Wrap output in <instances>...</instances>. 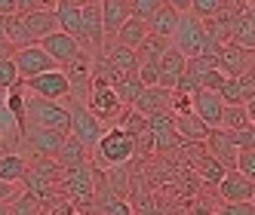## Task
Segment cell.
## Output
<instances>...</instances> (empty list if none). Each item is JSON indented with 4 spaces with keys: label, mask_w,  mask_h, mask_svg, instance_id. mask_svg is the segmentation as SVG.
Listing matches in <instances>:
<instances>
[{
    "label": "cell",
    "mask_w": 255,
    "mask_h": 215,
    "mask_svg": "<svg viewBox=\"0 0 255 215\" xmlns=\"http://www.w3.org/2000/svg\"><path fill=\"white\" fill-rule=\"evenodd\" d=\"M255 56L246 49H240L237 43H222L218 46V71L228 77V80H237V77H243L249 74V71H255Z\"/></svg>",
    "instance_id": "8fae6325"
},
{
    "label": "cell",
    "mask_w": 255,
    "mask_h": 215,
    "mask_svg": "<svg viewBox=\"0 0 255 215\" xmlns=\"http://www.w3.org/2000/svg\"><path fill=\"white\" fill-rule=\"evenodd\" d=\"M185 71H188V59L181 56L175 46H169L166 56L160 59V80H157V86L166 89V93H175L178 83L185 80Z\"/></svg>",
    "instance_id": "2e32d148"
},
{
    "label": "cell",
    "mask_w": 255,
    "mask_h": 215,
    "mask_svg": "<svg viewBox=\"0 0 255 215\" xmlns=\"http://www.w3.org/2000/svg\"><path fill=\"white\" fill-rule=\"evenodd\" d=\"M138 80L144 86H157V80H160V62H144L138 68Z\"/></svg>",
    "instance_id": "ee69618b"
},
{
    "label": "cell",
    "mask_w": 255,
    "mask_h": 215,
    "mask_svg": "<svg viewBox=\"0 0 255 215\" xmlns=\"http://www.w3.org/2000/svg\"><path fill=\"white\" fill-rule=\"evenodd\" d=\"M59 191L71 200V206H93L96 200V169L93 166H77V169H65Z\"/></svg>",
    "instance_id": "277c9868"
},
{
    "label": "cell",
    "mask_w": 255,
    "mask_h": 215,
    "mask_svg": "<svg viewBox=\"0 0 255 215\" xmlns=\"http://www.w3.org/2000/svg\"><path fill=\"white\" fill-rule=\"evenodd\" d=\"M148 129H151V141H154V151H169L175 145H181L178 138V126H175V114H157L148 120Z\"/></svg>",
    "instance_id": "ac0fdd59"
},
{
    "label": "cell",
    "mask_w": 255,
    "mask_h": 215,
    "mask_svg": "<svg viewBox=\"0 0 255 215\" xmlns=\"http://www.w3.org/2000/svg\"><path fill=\"white\" fill-rule=\"evenodd\" d=\"M172 43L169 40H163V37H154V34H151V37L148 40H144L135 52H138V62L144 65V62H160L163 56H166V49H169Z\"/></svg>",
    "instance_id": "e575fe53"
},
{
    "label": "cell",
    "mask_w": 255,
    "mask_h": 215,
    "mask_svg": "<svg viewBox=\"0 0 255 215\" xmlns=\"http://www.w3.org/2000/svg\"><path fill=\"white\" fill-rule=\"evenodd\" d=\"M135 212H138V215H169L166 209L157 206V203H138V206H135Z\"/></svg>",
    "instance_id": "681fc988"
},
{
    "label": "cell",
    "mask_w": 255,
    "mask_h": 215,
    "mask_svg": "<svg viewBox=\"0 0 255 215\" xmlns=\"http://www.w3.org/2000/svg\"><path fill=\"white\" fill-rule=\"evenodd\" d=\"M22 83V77H19V71H15V62L9 59V62H0V89L3 93H9V89H15Z\"/></svg>",
    "instance_id": "ab89813d"
},
{
    "label": "cell",
    "mask_w": 255,
    "mask_h": 215,
    "mask_svg": "<svg viewBox=\"0 0 255 215\" xmlns=\"http://www.w3.org/2000/svg\"><path fill=\"white\" fill-rule=\"evenodd\" d=\"M6 111L15 120L19 132L25 135V129H28V93H25V83H19L15 89H9V93H6Z\"/></svg>",
    "instance_id": "4316f807"
},
{
    "label": "cell",
    "mask_w": 255,
    "mask_h": 215,
    "mask_svg": "<svg viewBox=\"0 0 255 215\" xmlns=\"http://www.w3.org/2000/svg\"><path fill=\"white\" fill-rule=\"evenodd\" d=\"M86 108L93 111V117L102 123V120H120V114L126 111V105L120 102L117 89L108 86L102 80L93 77V86H89V99H86Z\"/></svg>",
    "instance_id": "8992f818"
},
{
    "label": "cell",
    "mask_w": 255,
    "mask_h": 215,
    "mask_svg": "<svg viewBox=\"0 0 255 215\" xmlns=\"http://www.w3.org/2000/svg\"><path fill=\"white\" fill-rule=\"evenodd\" d=\"M234 135V145L240 151H255V126H246L240 132H231Z\"/></svg>",
    "instance_id": "f6af8a7d"
},
{
    "label": "cell",
    "mask_w": 255,
    "mask_h": 215,
    "mask_svg": "<svg viewBox=\"0 0 255 215\" xmlns=\"http://www.w3.org/2000/svg\"><path fill=\"white\" fill-rule=\"evenodd\" d=\"M218 197L225 203H252L255 200V182H249L246 175L231 169V172H225L222 185H218Z\"/></svg>",
    "instance_id": "e0dca14e"
},
{
    "label": "cell",
    "mask_w": 255,
    "mask_h": 215,
    "mask_svg": "<svg viewBox=\"0 0 255 215\" xmlns=\"http://www.w3.org/2000/svg\"><path fill=\"white\" fill-rule=\"evenodd\" d=\"M160 6H163V0H129V15L144 25H151L154 15L160 12Z\"/></svg>",
    "instance_id": "d590c367"
},
{
    "label": "cell",
    "mask_w": 255,
    "mask_h": 215,
    "mask_svg": "<svg viewBox=\"0 0 255 215\" xmlns=\"http://www.w3.org/2000/svg\"><path fill=\"white\" fill-rule=\"evenodd\" d=\"M0 43H6V31H3V22H0Z\"/></svg>",
    "instance_id": "db71d44e"
},
{
    "label": "cell",
    "mask_w": 255,
    "mask_h": 215,
    "mask_svg": "<svg viewBox=\"0 0 255 215\" xmlns=\"http://www.w3.org/2000/svg\"><path fill=\"white\" fill-rule=\"evenodd\" d=\"M6 15H15V0H0V19Z\"/></svg>",
    "instance_id": "f907efd6"
},
{
    "label": "cell",
    "mask_w": 255,
    "mask_h": 215,
    "mask_svg": "<svg viewBox=\"0 0 255 215\" xmlns=\"http://www.w3.org/2000/svg\"><path fill=\"white\" fill-rule=\"evenodd\" d=\"M28 172V160L22 154H0V182H6V185H19L22 178Z\"/></svg>",
    "instance_id": "83f0119b"
},
{
    "label": "cell",
    "mask_w": 255,
    "mask_h": 215,
    "mask_svg": "<svg viewBox=\"0 0 255 215\" xmlns=\"http://www.w3.org/2000/svg\"><path fill=\"white\" fill-rule=\"evenodd\" d=\"M243 15H246L249 22H255V0H246V12Z\"/></svg>",
    "instance_id": "816d5d0a"
},
{
    "label": "cell",
    "mask_w": 255,
    "mask_h": 215,
    "mask_svg": "<svg viewBox=\"0 0 255 215\" xmlns=\"http://www.w3.org/2000/svg\"><path fill=\"white\" fill-rule=\"evenodd\" d=\"M40 46H43V52L56 62L59 68H68L71 62H74L80 52H86L74 37H68V34H62V31H56V34H49L46 40H40Z\"/></svg>",
    "instance_id": "9a60e30c"
},
{
    "label": "cell",
    "mask_w": 255,
    "mask_h": 215,
    "mask_svg": "<svg viewBox=\"0 0 255 215\" xmlns=\"http://www.w3.org/2000/svg\"><path fill=\"white\" fill-rule=\"evenodd\" d=\"M169 111H172L175 117H188V114H194V96H191V93H178V89H175Z\"/></svg>",
    "instance_id": "60d3db41"
},
{
    "label": "cell",
    "mask_w": 255,
    "mask_h": 215,
    "mask_svg": "<svg viewBox=\"0 0 255 215\" xmlns=\"http://www.w3.org/2000/svg\"><path fill=\"white\" fill-rule=\"evenodd\" d=\"M56 163H59L62 172H65V169L86 166V163H89V148L80 145L74 135H68V138H65V145H62V151H59V157H56Z\"/></svg>",
    "instance_id": "484cf974"
},
{
    "label": "cell",
    "mask_w": 255,
    "mask_h": 215,
    "mask_svg": "<svg viewBox=\"0 0 255 215\" xmlns=\"http://www.w3.org/2000/svg\"><path fill=\"white\" fill-rule=\"evenodd\" d=\"M52 12H56L59 31L74 37L83 46V3H77V0H52Z\"/></svg>",
    "instance_id": "7c38bea8"
},
{
    "label": "cell",
    "mask_w": 255,
    "mask_h": 215,
    "mask_svg": "<svg viewBox=\"0 0 255 215\" xmlns=\"http://www.w3.org/2000/svg\"><path fill=\"white\" fill-rule=\"evenodd\" d=\"M22 138H25V145L31 148V154H34V157L56 160L68 135H62V132H52V129H40V126H28Z\"/></svg>",
    "instance_id": "4fadbf2b"
},
{
    "label": "cell",
    "mask_w": 255,
    "mask_h": 215,
    "mask_svg": "<svg viewBox=\"0 0 255 215\" xmlns=\"http://www.w3.org/2000/svg\"><path fill=\"white\" fill-rule=\"evenodd\" d=\"M135 141L126 135L120 126H111V129H105L102 141L96 145V160L102 166H123V163H129V160L135 157Z\"/></svg>",
    "instance_id": "5b68a950"
},
{
    "label": "cell",
    "mask_w": 255,
    "mask_h": 215,
    "mask_svg": "<svg viewBox=\"0 0 255 215\" xmlns=\"http://www.w3.org/2000/svg\"><path fill=\"white\" fill-rule=\"evenodd\" d=\"M12 62H15V71H19V77H22V80H34V77L46 74V71H56V68H59V65H56V62H52L46 52H43V46H40V43L19 49Z\"/></svg>",
    "instance_id": "30bf717a"
},
{
    "label": "cell",
    "mask_w": 255,
    "mask_h": 215,
    "mask_svg": "<svg viewBox=\"0 0 255 215\" xmlns=\"http://www.w3.org/2000/svg\"><path fill=\"white\" fill-rule=\"evenodd\" d=\"M237 86H240V99H243V108L249 102H255V71H249V74L237 77Z\"/></svg>",
    "instance_id": "b9f144b4"
},
{
    "label": "cell",
    "mask_w": 255,
    "mask_h": 215,
    "mask_svg": "<svg viewBox=\"0 0 255 215\" xmlns=\"http://www.w3.org/2000/svg\"><path fill=\"white\" fill-rule=\"evenodd\" d=\"M28 126H40V129H52L71 135V114L68 105L62 102H46L37 96H28Z\"/></svg>",
    "instance_id": "7a4b0ae2"
},
{
    "label": "cell",
    "mask_w": 255,
    "mask_h": 215,
    "mask_svg": "<svg viewBox=\"0 0 255 215\" xmlns=\"http://www.w3.org/2000/svg\"><path fill=\"white\" fill-rule=\"evenodd\" d=\"M25 25H28V34L34 43L46 40L49 34L59 31V22H56V12H52V3H43L40 9H34L31 15H25Z\"/></svg>",
    "instance_id": "44dd1931"
},
{
    "label": "cell",
    "mask_w": 255,
    "mask_h": 215,
    "mask_svg": "<svg viewBox=\"0 0 255 215\" xmlns=\"http://www.w3.org/2000/svg\"><path fill=\"white\" fill-rule=\"evenodd\" d=\"M43 212V203L37 200V197H34V194H19V197H15V203L9 206V215H40Z\"/></svg>",
    "instance_id": "74e56055"
},
{
    "label": "cell",
    "mask_w": 255,
    "mask_h": 215,
    "mask_svg": "<svg viewBox=\"0 0 255 215\" xmlns=\"http://www.w3.org/2000/svg\"><path fill=\"white\" fill-rule=\"evenodd\" d=\"M215 215H255V203H225L215 209Z\"/></svg>",
    "instance_id": "bcb514c9"
},
{
    "label": "cell",
    "mask_w": 255,
    "mask_h": 215,
    "mask_svg": "<svg viewBox=\"0 0 255 215\" xmlns=\"http://www.w3.org/2000/svg\"><path fill=\"white\" fill-rule=\"evenodd\" d=\"M246 126H252V123H249V114H246V108H243V105H237V108H225L222 129H228V132H240V129H246Z\"/></svg>",
    "instance_id": "8d00e7d4"
},
{
    "label": "cell",
    "mask_w": 255,
    "mask_h": 215,
    "mask_svg": "<svg viewBox=\"0 0 255 215\" xmlns=\"http://www.w3.org/2000/svg\"><path fill=\"white\" fill-rule=\"evenodd\" d=\"M172 46H175L185 59H200L203 52H209V49L218 46V43L212 40V34L206 31V25L200 22V19H194V15L185 9V12L178 15V34H175Z\"/></svg>",
    "instance_id": "6da1fadb"
},
{
    "label": "cell",
    "mask_w": 255,
    "mask_h": 215,
    "mask_svg": "<svg viewBox=\"0 0 255 215\" xmlns=\"http://www.w3.org/2000/svg\"><path fill=\"white\" fill-rule=\"evenodd\" d=\"M178 9H175V3L172 0H163V6H160V12L154 15V22L148 25V31L154 34V37H163V40H175V34H178Z\"/></svg>",
    "instance_id": "cb8c5ba5"
},
{
    "label": "cell",
    "mask_w": 255,
    "mask_h": 215,
    "mask_svg": "<svg viewBox=\"0 0 255 215\" xmlns=\"http://www.w3.org/2000/svg\"><path fill=\"white\" fill-rule=\"evenodd\" d=\"M151 37V31H148V25L144 22H138V19H129L120 31H117V37H114V43H120V46H126V49H138L144 40Z\"/></svg>",
    "instance_id": "f546056e"
},
{
    "label": "cell",
    "mask_w": 255,
    "mask_h": 215,
    "mask_svg": "<svg viewBox=\"0 0 255 215\" xmlns=\"http://www.w3.org/2000/svg\"><path fill=\"white\" fill-rule=\"evenodd\" d=\"M68 114H71V135H74L80 145H86L89 151H93L102 141V135H105L102 123L93 117V111H89L86 105H77V102L68 105Z\"/></svg>",
    "instance_id": "52a82bcc"
},
{
    "label": "cell",
    "mask_w": 255,
    "mask_h": 215,
    "mask_svg": "<svg viewBox=\"0 0 255 215\" xmlns=\"http://www.w3.org/2000/svg\"><path fill=\"white\" fill-rule=\"evenodd\" d=\"M203 148H206V154L215 160V163L225 166V172L237 169V157H240V148L234 145V135H231L228 129H212Z\"/></svg>",
    "instance_id": "5bb4252c"
},
{
    "label": "cell",
    "mask_w": 255,
    "mask_h": 215,
    "mask_svg": "<svg viewBox=\"0 0 255 215\" xmlns=\"http://www.w3.org/2000/svg\"><path fill=\"white\" fill-rule=\"evenodd\" d=\"M237 172L246 175L249 182H255V151H240V157H237Z\"/></svg>",
    "instance_id": "7bdbcfd3"
},
{
    "label": "cell",
    "mask_w": 255,
    "mask_h": 215,
    "mask_svg": "<svg viewBox=\"0 0 255 215\" xmlns=\"http://www.w3.org/2000/svg\"><path fill=\"white\" fill-rule=\"evenodd\" d=\"M246 114H249V123L255 126V102H249V105H246Z\"/></svg>",
    "instance_id": "f5cc1de1"
},
{
    "label": "cell",
    "mask_w": 255,
    "mask_h": 215,
    "mask_svg": "<svg viewBox=\"0 0 255 215\" xmlns=\"http://www.w3.org/2000/svg\"><path fill=\"white\" fill-rule=\"evenodd\" d=\"M175 126H178V138L181 145H206L209 138V126L197 114H188V117H175Z\"/></svg>",
    "instance_id": "d4e9b609"
},
{
    "label": "cell",
    "mask_w": 255,
    "mask_h": 215,
    "mask_svg": "<svg viewBox=\"0 0 255 215\" xmlns=\"http://www.w3.org/2000/svg\"><path fill=\"white\" fill-rule=\"evenodd\" d=\"M15 197H19V188L0 182V206H6V200H15Z\"/></svg>",
    "instance_id": "c3c4849f"
},
{
    "label": "cell",
    "mask_w": 255,
    "mask_h": 215,
    "mask_svg": "<svg viewBox=\"0 0 255 215\" xmlns=\"http://www.w3.org/2000/svg\"><path fill=\"white\" fill-rule=\"evenodd\" d=\"M0 154H3V151H0Z\"/></svg>",
    "instance_id": "11a10c76"
},
{
    "label": "cell",
    "mask_w": 255,
    "mask_h": 215,
    "mask_svg": "<svg viewBox=\"0 0 255 215\" xmlns=\"http://www.w3.org/2000/svg\"><path fill=\"white\" fill-rule=\"evenodd\" d=\"M129 0H105L102 3V22H105V40L117 37V31L129 22Z\"/></svg>",
    "instance_id": "603a6c76"
},
{
    "label": "cell",
    "mask_w": 255,
    "mask_h": 215,
    "mask_svg": "<svg viewBox=\"0 0 255 215\" xmlns=\"http://www.w3.org/2000/svg\"><path fill=\"white\" fill-rule=\"evenodd\" d=\"M25 191L28 194H34L40 203H46L49 200V194L59 188V182H62V169H59V163L56 160H43V157H34L31 163H28V172H25Z\"/></svg>",
    "instance_id": "3957f363"
},
{
    "label": "cell",
    "mask_w": 255,
    "mask_h": 215,
    "mask_svg": "<svg viewBox=\"0 0 255 215\" xmlns=\"http://www.w3.org/2000/svg\"><path fill=\"white\" fill-rule=\"evenodd\" d=\"M0 22H3V31H6V43H12L15 52L25 49V46H34L28 25H25V15H6V19H0Z\"/></svg>",
    "instance_id": "f1b7e54d"
},
{
    "label": "cell",
    "mask_w": 255,
    "mask_h": 215,
    "mask_svg": "<svg viewBox=\"0 0 255 215\" xmlns=\"http://www.w3.org/2000/svg\"><path fill=\"white\" fill-rule=\"evenodd\" d=\"M169 105H172V93H166V89H160V86H144V93L132 102V111L141 114L144 120H151L157 114H166Z\"/></svg>",
    "instance_id": "ffe728a7"
},
{
    "label": "cell",
    "mask_w": 255,
    "mask_h": 215,
    "mask_svg": "<svg viewBox=\"0 0 255 215\" xmlns=\"http://www.w3.org/2000/svg\"><path fill=\"white\" fill-rule=\"evenodd\" d=\"M231 0H188V12L200 22H212L215 15H222L228 9Z\"/></svg>",
    "instance_id": "1f68e13d"
},
{
    "label": "cell",
    "mask_w": 255,
    "mask_h": 215,
    "mask_svg": "<svg viewBox=\"0 0 255 215\" xmlns=\"http://www.w3.org/2000/svg\"><path fill=\"white\" fill-rule=\"evenodd\" d=\"M194 114L206 123L209 129H222V117H225V102L218 93H206L197 89L194 93Z\"/></svg>",
    "instance_id": "d6986e66"
},
{
    "label": "cell",
    "mask_w": 255,
    "mask_h": 215,
    "mask_svg": "<svg viewBox=\"0 0 255 215\" xmlns=\"http://www.w3.org/2000/svg\"><path fill=\"white\" fill-rule=\"evenodd\" d=\"M225 83H228V77L222 74V71H218V68H209V71H203V74H200L197 89H206V93H218V96H222Z\"/></svg>",
    "instance_id": "f35d334b"
},
{
    "label": "cell",
    "mask_w": 255,
    "mask_h": 215,
    "mask_svg": "<svg viewBox=\"0 0 255 215\" xmlns=\"http://www.w3.org/2000/svg\"><path fill=\"white\" fill-rule=\"evenodd\" d=\"M25 89H28V96H37V99H46V102H65V99H71V86H68V77H65L62 68L46 71V74L28 80Z\"/></svg>",
    "instance_id": "9c48e42d"
},
{
    "label": "cell",
    "mask_w": 255,
    "mask_h": 215,
    "mask_svg": "<svg viewBox=\"0 0 255 215\" xmlns=\"http://www.w3.org/2000/svg\"><path fill=\"white\" fill-rule=\"evenodd\" d=\"M102 56L111 62V68L117 71L120 77H129V74H138V68H141V62H138V52L135 49H126V46H120V43H108L105 49H102Z\"/></svg>",
    "instance_id": "7402d4cb"
},
{
    "label": "cell",
    "mask_w": 255,
    "mask_h": 215,
    "mask_svg": "<svg viewBox=\"0 0 255 215\" xmlns=\"http://www.w3.org/2000/svg\"><path fill=\"white\" fill-rule=\"evenodd\" d=\"M99 203V212L102 215H132L135 209L129 206V200H123L120 194H114L111 188H105V194H96V200Z\"/></svg>",
    "instance_id": "4dcf8cb0"
},
{
    "label": "cell",
    "mask_w": 255,
    "mask_h": 215,
    "mask_svg": "<svg viewBox=\"0 0 255 215\" xmlns=\"http://www.w3.org/2000/svg\"><path fill=\"white\" fill-rule=\"evenodd\" d=\"M194 169H197V175L203 178V182H209V185H215V188L222 185V178H225V166H222V163H215L209 154L197 157V160H194Z\"/></svg>",
    "instance_id": "836d02e7"
},
{
    "label": "cell",
    "mask_w": 255,
    "mask_h": 215,
    "mask_svg": "<svg viewBox=\"0 0 255 215\" xmlns=\"http://www.w3.org/2000/svg\"><path fill=\"white\" fill-rule=\"evenodd\" d=\"M93 62H96V56L80 52L68 68H62L65 77H68V86H71V99H74L77 105H86V99H89V86H93Z\"/></svg>",
    "instance_id": "ba28073f"
},
{
    "label": "cell",
    "mask_w": 255,
    "mask_h": 215,
    "mask_svg": "<svg viewBox=\"0 0 255 215\" xmlns=\"http://www.w3.org/2000/svg\"><path fill=\"white\" fill-rule=\"evenodd\" d=\"M231 43H237L240 49H246V52H252V56H255V22H249L246 15H240L237 25H234Z\"/></svg>",
    "instance_id": "d6a6232c"
},
{
    "label": "cell",
    "mask_w": 255,
    "mask_h": 215,
    "mask_svg": "<svg viewBox=\"0 0 255 215\" xmlns=\"http://www.w3.org/2000/svg\"><path fill=\"white\" fill-rule=\"evenodd\" d=\"M74 215H77V212H74Z\"/></svg>",
    "instance_id": "9f6ffc18"
},
{
    "label": "cell",
    "mask_w": 255,
    "mask_h": 215,
    "mask_svg": "<svg viewBox=\"0 0 255 215\" xmlns=\"http://www.w3.org/2000/svg\"><path fill=\"white\" fill-rule=\"evenodd\" d=\"M215 203L212 200H203V197H200V200H194L191 203V209H188V215H215Z\"/></svg>",
    "instance_id": "7dc6e473"
}]
</instances>
